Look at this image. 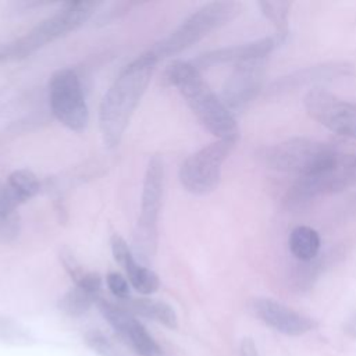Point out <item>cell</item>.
Segmentation results:
<instances>
[{
    "mask_svg": "<svg viewBox=\"0 0 356 356\" xmlns=\"http://www.w3.org/2000/svg\"><path fill=\"white\" fill-rule=\"evenodd\" d=\"M3 184L0 182V243L14 242L21 232V218L18 213H10L1 199Z\"/></svg>",
    "mask_w": 356,
    "mask_h": 356,
    "instance_id": "obj_23",
    "label": "cell"
},
{
    "mask_svg": "<svg viewBox=\"0 0 356 356\" xmlns=\"http://www.w3.org/2000/svg\"><path fill=\"white\" fill-rule=\"evenodd\" d=\"M345 331L350 335L356 338V313L353 316L349 317V320L345 324Z\"/></svg>",
    "mask_w": 356,
    "mask_h": 356,
    "instance_id": "obj_29",
    "label": "cell"
},
{
    "mask_svg": "<svg viewBox=\"0 0 356 356\" xmlns=\"http://www.w3.org/2000/svg\"><path fill=\"white\" fill-rule=\"evenodd\" d=\"M60 260L65 268V271L70 274V277L74 280V282H78L83 274L86 273L83 270V267L81 266V263L75 259V256L71 253V250L68 249H61L60 252Z\"/></svg>",
    "mask_w": 356,
    "mask_h": 356,
    "instance_id": "obj_27",
    "label": "cell"
},
{
    "mask_svg": "<svg viewBox=\"0 0 356 356\" xmlns=\"http://www.w3.org/2000/svg\"><path fill=\"white\" fill-rule=\"evenodd\" d=\"M110 245L114 260L125 270L128 281L134 286V289H136L142 295L154 293L160 286V280L157 274L135 259L132 249L118 234L111 235Z\"/></svg>",
    "mask_w": 356,
    "mask_h": 356,
    "instance_id": "obj_15",
    "label": "cell"
},
{
    "mask_svg": "<svg viewBox=\"0 0 356 356\" xmlns=\"http://www.w3.org/2000/svg\"><path fill=\"white\" fill-rule=\"evenodd\" d=\"M121 306L132 314H138L145 318L157 321L170 330H175L178 327V317L175 310L163 300L149 298H129L127 300H122Z\"/></svg>",
    "mask_w": 356,
    "mask_h": 356,
    "instance_id": "obj_17",
    "label": "cell"
},
{
    "mask_svg": "<svg viewBox=\"0 0 356 356\" xmlns=\"http://www.w3.org/2000/svg\"><path fill=\"white\" fill-rule=\"evenodd\" d=\"M0 342L14 346H26L33 343L31 331L11 317H0Z\"/></svg>",
    "mask_w": 356,
    "mask_h": 356,
    "instance_id": "obj_21",
    "label": "cell"
},
{
    "mask_svg": "<svg viewBox=\"0 0 356 356\" xmlns=\"http://www.w3.org/2000/svg\"><path fill=\"white\" fill-rule=\"evenodd\" d=\"M39 191L40 182L32 171L26 168L15 170L8 175L7 182L3 184V204L10 213H18V207L35 197Z\"/></svg>",
    "mask_w": 356,
    "mask_h": 356,
    "instance_id": "obj_16",
    "label": "cell"
},
{
    "mask_svg": "<svg viewBox=\"0 0 356 356\" xmlns=\"http://www.w3.org/2000/svg\"><path fill=\"white\" fill-rule=\"evenodd\" d=\"M49 104L58 122L81 132L88 127L89 110L76 72L71 68L57 70L49 82Z\"/></svg>",
    "mask_w": 356,
    "mask_h": 356,
    "instance_id": "obj_8",
    "label": "cell"
},
{
    "mask_svg": "<svg viewBox=\"0 0 356 356\" xmlns=\"http://www.w3.org/2000/svg\"><path fill=\"white\" fill-rule=\"evenodd\" d=\"M106 284L110 292L120 300L129 299V284L125 277H122L117 271H111L106 277Z\"/></svg>",
    "mask_w": 356,
    "mask_h": 356,
    "instance_id": "obj_26",
    "label": "cell"
},
{
    "mask_svg": "<svg viewBox=\"0 0 356 356\" xmlns=\"http://www.w3.org/2000/svg\"><path fill=\"white\" fill-rule=\"evenodd\" d=\"M330 256L332 254H318L316 259L310 261H299L293 273V281L296 286L309 288L310 285H313L314 280L320 275V273L328 264Z\"/></svg>",
    "mask_w": 356,
    "mask_h": 356,
    "instance_id": "obj_22",
    "label": "cell"
},
{
    "mask_svg": "<svg viewBox=\"0 0 356 356\" xmlns=\"http://www.w3.org/2000/svg\"><path fill=\"white\" fill-rule=\"evenodd\" d=\"M85 343L99 356H125L99 330H89L85 334Z\"/></svg>",
    "mask_w": 356,
    "mask_h": 356,
    "instance_id": "obj_25",
    "label": "cell"
},
{
    "mask_svg": "<svg viewBox=\"0 0 356 356\" xmlns=\"http://www.w3.org/2000/svg\"><path fill=\"white\" fill-rule=\"evenodd\" d=\"M100 6V3L93 1H68L61 4L58 10L24 36L0 44V63L29 57L46 44L79 29Z\"/></svg>",
    "mask_w": 356,
    "mask_h": 356,
    "instance_id": "obj_3",
    "label": "cell"
},
{
    "mask_svg": "<svg viewBox=\"0 0 356 356\" xmlns=\"http://www.w3.org/2000/svg\"><path fill=\"white\" fill-rule=\"evenodd\" d=\"M242 11L238 1H210L192 13L168 36L157 42L149 51L161 58L175 56L207 36L210 32L235 19Z\"/></svg>",
    "mask_w": 356,
    "mask_h": 356,
    "instance_id": "obj_5",
    "label": "cell"
},
{
    "mask_svg": "<svg viewBox=\"0 0 356 356\" xmlns=\"http://www.w3.org/2000/svg\"><path fill=\"white\" fill-rule=\"evenodd\" d=\"M353 64L348 61H327L310 65L277 78L268 85L266 95L273 97L291 93L307 86H312V89L321 88L320 85L323 83L334 82L337 79L353 75Z\"/></svg>",
    "mask_w": 356,
    "mask_h": 356,
    "instance_id": "obj_10",
    "label": "cell"
},
{
    "mask_svg": "<svg viewBox=\"0 0 356 356\" xmlns=\"http://www.w3.org/2000/svg\"><path fill=\"white\" fill-rule=\"evenodd\" d=\"M356 182V156H341L337 168L335 193L342 192Z\"/></svg>",
    "mask_w": 356,
    "mask_h": 356,
    "instance_id": "obj_24",
    "label": "cell"
},
{
    "mask_svg": "<svg viewBox=\"0 0 356 356\" xmlns=\"http://www.w3.org/2000/svg\"><path fill=\"white\" fill-rule=\"evenodd\" d=\"M288 245L298 261H310L320 254L321 239L318 232L312 227L298 225L291 231Z\"/></svg>",
    "mask_w": 356,
    "mask_h": 356,
    "instance_id": "obj_18",
    "label": "cell"
},
{
    "mask_svg": "<svg viewBox=\"0 0 356 356\" xmlns=\"http://www.w3.org/2000/svg\"><path fill=\"white\" fill-rule=\"evenodd\" d=\"M164 192V164L160 156L150 157L142 188L140 214L134 231V253L146 264L152 260L157 248V222Z\"/></svg>",
    "mask_w": 356,
    "mask_h": 356,
    "instance_id": "obj_6",
    "label": "cell"
},
{
    "mask_svg": "<svg viewBox=\"0 0 356 356\" xmlns=\"http://www.w3.org/2000/svg\"><path fill=\"white\" fill-rule=\"evenodd\" d=\"M161 79L164 85L177 88L207 131L218 139L238 140L239 128L234 114L204 82L200 71L192 63L182 60L171 61L165 67Z\"/></svg>",
    "mask_w": 356,
    "mask_h": 356,
    "instance_id": "obj_2",
    "label": "cell"
},
{
    "mask_svg": "<svg viewBox=\"0 0 356 356\" xmlns=\"http://www.w3.org/2000/svg\"><path fill=\"white\" fill-rule=\"evenodd\" d=\"M239 355L241 356H259L257 348H256L252 338H243L242 339L241 348H239Z\"/></svg>",
    "mask_w": 356,
    "mask_h": 356,
    "instance_id": "obj_28",
    "label": "cell"
},
{
    "mask_svg": "<svg viewBox=\"0 0 356 356\" xmlns=\"http://www.w3.org/2000/svg\"><path fill=\"white\" fill-rule=\"evenodd\" d=\"M96 303L104 320L136 353L140 356H161L160 346L132 313L121 305L111 303L102 298H99Z\"/></svg>",
    "mask_w": 356,
    "mask_h": 356,
    "instance_id": "obj_11",
    "label": "cell"
},
{
    "mask_svg": "<svg viewBox=\"0 0 356 356\" xmlns=\"http://www.w3.org/2000/svg\"><path fill=\"white\" fill-rule=\"evenodd\" d=\"M303 104L307 114L327 129L356 139V103L323 89H310Z\"/></svg>",
    "mask_w": 356,
    "mask_h": 356,
    "instance_id": "obj_9",
    "label": "cell"
},
{
    "mask_svg": "<svg viewBox=\"0 0 356 356\" xmlns=\"http://www.w3.org/2000/svg\"><path fill=\"white\" fill-rule=\"evenodd\" d=\"M261 157L268 168L295 174L299 178L331 170L341 154L330 143L309 138H291L264 149Z\"/></svg>",
    "mask_w": 356,
    "mask_h": 356,
    "instance_id": "obj_4",
    "label": "cell"
},
{
    "mask_svg": "<svg viewBox=\"0 0 356 356\" xmlns=\"http://www.w3.org/2000/svg\"><path fill=\"white\" fill-rule=\"evenodd\" d=\"M264 79V58L236 64L222 85L221 100L227 108L239 111L261 90Z\"/></svg>",
    "mask_w": 356,
    "mask_h": 356,
    "instance_id": "obj_12",
    "label": "cell"
},
{
    "mask_svg": "<svg viewBox=\"0 0 356 356\" xmlns=\"http://www.w3.org/2000/svg\"><path fill=\"white\" fill-rule=\"evenodd\" d=\"M253 313L271 328L285 335H303L316 327V323L288 306L268 298H257L252 302Z\"/></svg>",
    "mask_w": 356,
    "mask_h": 356,
    "instance_id": "obj_13",
    "label": "cell"
},
{
    "mask_svg": "<svg viewBox=\"0 0 356 356\" xmlns=\"http://www.w3.org/2000/svg\"><path fill=\"white\" fill-rule=\"evenodd\" d=\"M261 13L274 24L277 31V42H284L288 35V15L291 3L282 0L259 1Z\"/></svg>",
    "mask_w": 356,
    "mask_h": 356,
    "instance_id": "obj_20",
    "label": "cell"
},
{
    "mask_svg": "<svg viewBox=\"0 0 356 356\" xmlns=\"http://www.w3.org/2000/svg\"><path fill=\"white\" fill-rule=\"evenodd\" d=\"M275 46V39L263 38L259 40L248 42L243 44L221 47L200 54L193 60V65L200 71L203 68L220 65V64H241L253 60L266 58Z\"/></svg>",
    "mask_w": 356,
    "mask_h": 356,
    "instance_id": "obj_14",
    "label": "cell"
},
{
    "mask_svg": "<svg viewBox=\"0 0 356 356\" xmlns=\"http://www.w3.org/2000/svg\"><path fill=\"white\" fill-rule=\"evenodd\" d=\"M236 142L217 139L185 159L179 167L181 185L193 195L213 192L221 179L222 163L227 160Z\"/></svg>",
    "mask_w": 356,
    "mask_h": 356,
    "instance_id": "obj_7",
    "label": "cell"
},
{
    "mask_svg": "<svg viewBox=\"0 0 356 356\" xmlns=\"http://www.w3.org/2000/svg\"><path fill=\"white\" fill-rule=\"evenodd\" d=\"M99 295H95L82 286L75 285L74 288H70L58 300V309L70 316V317H79L85 314L93 303L99 300Z\"/></svg>",
    "mask_w": 356,
    "mask_h": 356,
    "instance_id": "obj_19",
    "label": "cell"
},
{
    "mask_svg": "<svg viewBox=\"0 0 356 356\" xmlns=\"http://www.w3.org/2000/svg\"><path fill=\"white\" fill-rule=\"evenodd\" d=\"M157 63V57L149 50L138 56L118 74L104 93L99 107V127L108 149L120 145Z\"/></svg>",
    "mask_w": 356,
    "mask_h": 356,
    "instance_id": "obj_1",
    "label": "cell"
}]
</instances>
